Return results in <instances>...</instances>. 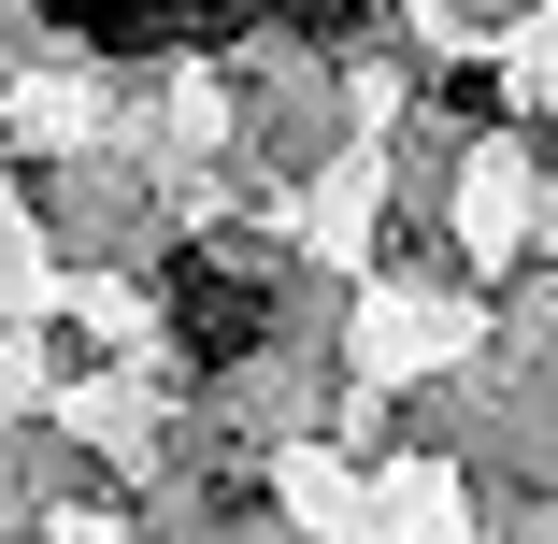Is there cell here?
I'll return each instance as SVG.
<instances>
[{"label": "cell", "mask_w": 558, "mask_h": 544, "mask_svg": "<svg viewBox=\"0 0 558 544\" xmlns=\"http://www.w3.org/2000/svg\"><path fill=\"white\" fill-rule=\"evenodd\" d=\"M158 315L186 330V359H201V373H230V359H258V344H272V273H244L230 244H186V258L158 273Z\"/></svg>", "instance_id": "6da1fadb"}, {"label": "cell", "mask_w": 558, "mask_h": 544, "mask_svg": "<svg viewBox=\"0 0 558 544\" xmlns=\"http://www.w3.org/2000/svg\"><path fill=\"white\" fill-rule=\"evenodd\" d=\"M429 100H444V116H459V130H487V116H501V72H487V58H459V72H444Z\"/></svg>", "instance_id": "7a4b0ae2"}]
</instances>
